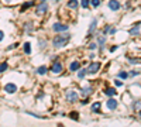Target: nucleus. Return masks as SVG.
I'll use <instances>...</instances> for the list:
<instances>
[{"label": "nucleus", "mask_w": 141, "mask_h": 127, "mask_svg": "<svg viewBox=\"0 0 141 127\" xmlns=\"http://www.w3.org/2000/svg\"><path fill=\"white\" fill-rule=\"evenodd\" d=\"M71 40V35L69 34H62V35H56L55 38L52 40V45L55 48H62L68 44V41Z\"/></svg>", "instance_id": "nucleus-1"}, {"label": "nucleus", "mask_w": 141, "mask_h": 127, "mask_svg": "<svg viewBox=\"0 0 141 127\" xmlns=\"http://www.w3.org/2000/svg\"><path fill=\"white\" fill-rule=\"evenodd\" d=\"M47 10H48V6H47V2H41L40 4L37 6V10H35V13H37L38 16H41V14L47 13Z\"/></svg>", "instance_id": "nucleus-2"}, {"label": "nucleus", "mask_w": 141, "mask_h": 127, "mask_svg": "<svg viewBox=\"0 0 141 127\" xmlns=\"http://www.w3.org/2000/svg\"><path fill=\"white\" fill-rule=\"evenodd\" d=\"M52 30L56 33H62V31H67L68 30V24H62V23H55L52 26Z\"/></svg>", "instance_id": "nucleus-3"}, {"label": "nucleus", "mask_w": 141, "mask_h": 127, "mask_svg": "<svg viewBox=\"0 0 141 127\" xmlns=\"http://www.w3.org/2000/svg\"><path fill=\"white\" fill-rule=\"evenodd\" d=\"M67 99H68V102H76L78 99H79V96H78V93L75 92V90H68Z\"/></svg>", "instance_id": "nucleus-4"}, {"label": "nucleus", "mask_w": 141, "mask_h": 127, "mask_svg": "<svg viewBox=\"0 0 141 127\" xmlns=\"http://www.w3.org/2000/svg\"><path fill=\"white\" fill-rule=\"evenodd\" d=\"M99 68H100V62H92L86 69H88V72H90V74H96V72L99 71Z\"/></svg>", "instance_id": "nucleus-5"}, {"label": "nucleus", "mask_w": 141, "mask_h": 127, "mask_svg": "<svg viewBox=\"0 0 141 127\" xmlns=\"http://www.w3.org/2000/svg\"><path fill=\"white\" fill-rule=\"evenodd\" d=\"M120 7H121V6H120V3L117 2V0H110V2H109V9H110V10L117 11Z\"/></svg>", "instance_id": "nucleus-6"}, {"label": "nucleus", "mask_w": 141, "mask_h": 127, "mask_svg": "<svg viewBox=\"0 0 141 127\" xmlns=\"http://www.w3.org/2000/svg\"><path fill=\"white\" fill-rule=\"evenodd\" d=\"M4 90L7 93H14V92H17V86L14 83H7L4 86Z\"/></svg>", "instance_id": "nucleus-7"}, {"label": "nucleus", "mask_w": 141, "mask_h": 127, "mask_svg": "<svg viewBox=\"0 0 141 127\" xmlns=\"http://www.w3.org/2000/svg\"><path fill=\"white\" fill-rule=\"evenodd\" d=\"M117 103H119V102L116 100V99L112 98V99H109V100H107V107H109L110 110H114V109L117 107Z\"/></svg>", "instance_id": "nucleus-8"}, {"label": "nucleus", "mask_w": 141, "mask_h": 127, "mask_svg": "<svg viewBox=\"0 0 141 127\" xmlns=\"http://www.w3.org/2000/svg\"><path fill=\"white\" fill-rule=\"evenodd\" d=\"M130 35H133V37H136V35H140V23H137L136 26H134L133 28L130 30Z\"/></svg>", "instance_id": "nucleus-9"}, {"label": "nucleus", "mask_w": 141, "mask_h": 127, "mask_svg": "<svg viewBox=\"0 0 141 127\" xmlns=\"http://www.w3.org/2000/svg\"><path fill=\"white\" fill-rule=\"evenodd\" d=\"M51 71H52L54 74H61V72H62V65L59 62H55L52 65V69H51Z\"/></svg>", "instance_id": "nucleus-10"}, {"label": "nucleus", "mask_w": 141, "mask_h": 127, "mask_svg": "<svg viewBox=\"0 0 141 127\" xmlns=\"http://www.w3.org/2000/svg\"><path fill=\"white\" fill-rule=\"evenodd\" d=\"M96 26H97V20H96V19H93V20H92V24H90V27H89V35H93V34H95Z\"/></svg>", "instance_id": "nucleus-11"}, {"label": "nucleus", "mask_w": 141, "mask_h": 127, "mask_svg": "<svg viewBox=\"0 0 141 127\" xmlns=\"http://www.w3.org/2000/svg\"><path fill=\"white\" fill-rule=\"evenodd\" d=\"M80 68V64H79V61H73V62H72L71 64V66H69V69H71V71H78V69H79Z\"/></svg>", "instance_id": "nucleus-12"}, {"label": "nucleus", "mask_w": 141, "mask_h": 127, "mask_svg": "<svg viewBox=\"0 0 141 127\" xmlns=\"http://www.w3.org/2000/svg\"><path fill=\"white\" fill-rule=\"evenodd\" d=\"M104 93H106L107 96H114L116 93H117V90H116L114 88H107V89H106V92H104Z\"/></svg>", "instance_id": "nucleus-13"}, {"label": "nucleus", "mask_w": 141, "mask_h": 127, "mask_svg": "<svg viewBox=\"0 0 141 127\" xmlns=\"http://www.w3.org/2000/svg\"><path fill=\"white\" fill-rule=\"evenodd\" d=\"M68 7L69 9H76L78 7V0H68Z\"/></svg>", "instance_id": "nucleus-14"}, {"label": "nucleus", "mask_w": 141, "mask_h": 127, "mask_svg": "<svg viewBox=\"0 0 141 127\" xmlns=\"http://www.w3.org/2000/svg\"><path fill=\"white\" fill-rule=\"evenodd\" d=\"M92 90H93V89H92L90 86H88V88H83V89H82V93L85 96H88V95H92Z\"/></svg>", "instance_id": "nucleus-15"}, {"label": "nucleus", "mask_w": 141, "mask_h": 127, "mask_svg": "<svg viewBox=\"0 0 141 127\" xmlns=\"http://www.w3.org/2000/svg\"><path fill=\"white\" fill-rule=\"evenodd\" d=\"M100 105L102 103H99V102H95V103L93 105H92V112H99V110H100Z\"/></svg>", "instance_id": "nucleus-16"}, {"label": "nucleus", "mask_w": 141, "mask_h": 127, "mask_svg": "<svg viewBox=\"0 0 141 127\" xmlns=\"http://www.w3.org/2000/svg\"><path fill=\"white\" fill-rule=\"evenodd\" d=\"M86 74H88V69H80L79 74H78V78H79V79H83Z\"/></svg>", "instance_id": "nucleus-17"}, {"label": "nucleus", "mask_w": 141, "mask_h": 127, "mask_svg": "<svg viewBox=\"0 0 141 127\" xmlns=\"http://www.w3.org/2000/svg\"><path fill=\"white\" fill-rule=\"evenodd\" d=\"M37 74H40V75H44V74H47V66H40V68L37 69Z\"/></svg>", "instance_id": "nucleus-18"}, {"label": "nucleus", "mask_w": 141, "mask_h": 127, "mask_svg": "<svg viewBox=\"0 0 141 127\" xmlns=\"http://www.w3.org/2000/svg\"><path fill=\"white\" fill-rule=\"evenodd\" d=\"M24 52L26 54L31 52V45H30V42H26V44H24Z\"/></svg>", "instance_id": "nucleus-19"}, {"label": "nucleus", "mask_w": 141, "mask_h": 127, "mask_svg": "<svg viewBox=\"0 0 141 127\" xmlns=\"http://www.w3.org/2000/svg\"><path fill=\"white\" fill-rule=\"evenodd\" d=\"M7 62H2V64H0V72H4L6 71V69H7Z\"/></svg>", "instance_id": "nucleus-20"}, {"label": "nucleus", "mask_w": 141, "mask_h": 127, "mask_svg": "<svg viewBox=\"0 0 141 127\" xmlns=\"http://www.w3.org/2000/svg\"><path fill=\"white\" fill-rule=\"evenodd\" d=\"M32 4H34V2H27L26 4H23V7H21V11H23V10H26V9H28L30 6H32Z\"/></svg>", "instance_id": "nucleus-21"}, {"label": "nucleus", "mask_w": 141, "mask_h": 127, "mask_svg": "<svg viewBox=\"0 0 141 127\" xmlns=\"http://www.w3.org/2000/svg\"><path fill=\"white\" fill-rule=\"evenodd\" d=\"M119 76L121 78V79H126V78L128 76V74H127V72H124V71H121V72L119 74Z\"/></svg>", "instance_id": "nucleus-22"}, {"label": "nucleus", "mask_w": 141, "mask_h": 127, "mask_svg": "<svg viewBox=\"0 0 141 127\" xmlns=\"http://www.w3.org/2000/svg\"><path fill=\"white\" fill-rule=\"evenodd\" d=\"M89 2H90V0H82V7L83 9H88L89 7Z\"/></svg>", "instance_id": "nucleus-23"}, {"label": "nucleus", "mask_w": 141, "mask_h": 127, "mask_svg": "<svg viewBox=\"0 0 141 127\" xmlns=\"http://www.w3.org/2000/svg\"><path fill=\"white\" fill-rule=\"evenodd\" d=\"M99 4H100V0H92V6L93 7H99Z\"/></svg>", "instance_id": "nucleus-24"}, {"label": "nucleus", "mask_w": 141, "mask_h": 127, "mask_svg": "<svg viewBox=\"0 0 141 127\" xmlns=\"http://www.w3.org/2000/svg\"><path fill=\"white\" fill-rule=\"evenodd\" d=\"M97 41H99V44H100V45H103L104 42H106V38H104V37H99Z\"/></svg>", "instance_id": "nucleus-25"}, {"label": "nucleus", "mask_w": 141, "mask_h": 127, "mask_svg": "<svg viewBox=\"0 0 141 127\" xmlns=\"http://www.w3.org/2000/svg\"><path fill=\"white\" fill-rule=\"evenodd\" d=\"M107 33H110V34H116V28H114V27H110V28H109V31H107Z\"/></svg>", "instance_id": "nucleus-26"}, {"label": "nucleus", "mask_w": 141, "mask_h": 127, "mask_svg": "<svg viewBox=\"0 0 141 127\" xmlns=\"http://www.w3.org/2000/svg\"><path fill=\"white\" fill-rule=\"evenodd\" d=\"M76 112H72V113H71V117H72V119H73V120H78V116H76Z\"/></svg>", "instance_id": "nucleus-27"}, {"label": "nucleus", "mask_w": 141, "mask_h": 127, "mask_svg": "<svg viewBox=\"0 0 141 127\" xmlns=\"http://www.w3.org/2000/svg\"><path fill=\"white\" fill-rule=\"evenodd\" d=\"M40 45H41V48H45L47 47V42H44L43 40H40Z\"/></svg>", "instance_id": "nucleus-28"}, {"label": "nucleus", "mask_w": 141, "mask_h": 127, "mask_svg": "<svg viewBox=\"0 0 141 127\" xmlns=\"http://www.w3.org/2000/svg\"><path fill=\"white\" fill-rule=\"evenodd\" d=\"M138 74H140L138 71H131V72H130V75H131V76H136V75H138Z\"/></svg>", "instance_id": "nucleus-29"}, {"label": "nucleus", "mask_w": 141, "mask_h": 127, "mask_svg": "<svg viewBox=\"0 0 141 127\" xmlns=\"http://www.w3.org/2000/svg\"><path fill=\"white\" fill-rule=\"evenodd\" d=\"M89 48H90V50H95V48H96V44H95V42H90V44H89Z\"/></svg>", "instance_id": "nucleus-30"}, {"label": "nucleus", "mask_w": 141, "mask_h": 127, "mask_svg": "<svg viewBox=\"0 0 141 127\" xmlns=\"http://www.w3.org/2000/svg\"><path fill=\"white\" fill-rule=\"evenodd\" d=\"M109 28H110V26H106V27H104V30H103V34H107V31H109Z\"/></svg>", "instance_id": "nucleus-31"}, {"label": "nucleus", "mask_w": 141, "mask_h": 127, "mask_svg": "<svg viewBox=\"0 0 141 127\" xmlns=\"http://www.w3.org/2000/svg\"><path fill=\"white\" fill-rule=\"evenodd\" d=\"M131 64H140V59H130Z\"/></svg>", "instance_id": "nucleus-32"}, {"label": "nucleus", "mask_w": 141, "mask_h": 127, "mask_svg": "<svg viewBox=\"0 0 141 127\" xmlns=\"http://www.w3.org/2000/svg\"><path fill=\"white\" fill-rule=\"evenodd\" d=\"M3 38H4V33H3V31H2V30H0V41H2V40H3Z\"/></svg>", "instance_id": "nucleus-33"}, {"label": "nucleus", "mask_w": 141, "mask_h": 127, "mask_svg": "<svg viewBox=\"0 0 141 127\" xmlns=\"http://www.w3.org/2000/svg\"><path fill=\"white\" fill-rule=\"evenodd\" d=\"M116 86H121V85H123V82H121V81H116Z\"/></svg>", "instance_id": "nucleus-34"}, {"label": "nucleus", "mask_w": 141, "mask_h": 127, "mask_svg": "<svg viewBox=\"0 0 141 127\" xmlns=\"http://www.w3.org/2000/svg\"><path fill=\"white\" fill-rule=\"evenodd\" d=\"M41 2H47V0H41Z\"/></svg>", "instance_id": "nucleus-35"}]
</instances>
